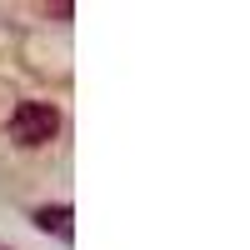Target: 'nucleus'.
<instances>
[{"label": "nucleus", "mask_w": 250, "mask_h": 250, "mask_svg": "<svg viewBox=\"0 0 250 250\" xmlns=\"http://www.w3.org/2000/svg\"><path fill=\"white\" fill-rule=\"evenodd\" d=\"M55 130H60V110L45 105V100H25L10 115V140L15 145H45V140H55Z\"/></svg>", "instance_id": "1"}, {"label": "nucleus", "mask_w": 250, "mask_h": 250, "mask_svg": "<svg viewBox=\"0 0 250 250\" xmlns=\"http://www.w3.org/2000/svg\"><path fill=\"white\" fill-rule=\"evenodd\" d=\"M30 220L40 225V230H50L55 240H70V230H75V220H70V210H65V205H50V210H35Z\"/></svg>", "instance_id": "2"}]
</instances>
